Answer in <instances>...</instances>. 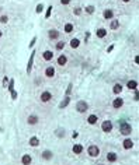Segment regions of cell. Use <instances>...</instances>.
Returning a JSON list of instances; mask_svg holds the SVG:
<instances>
[{
	"mask_svg": "<svg viewBox=\"0 0 139 165\" xmlns=\"http://www.w3.org/2000/svg\"><path fill=\"white\" fill-rule=\"evenodd\" d=\"M120 132L124 136H129L132 133V126L129 123H126V122H121L120 123Z\"/></svg>",
	"mask_w": 139,
	"mask_h": 165,
	"instance_id": "1",
	"label": "cell"
},
{
	"mask_svg": "<svg viewBox=\"0 0 139 165\" xmlns=\"http://www.w3.org/2000/svg\"><path fill=\"white\" fill-rule=\"evenodd\" d=\"M87 109H88V105H87L86 101H79V102L76 104V111H77V112L84 114V112H87Z\"/></svg>",
	"mask_w": 139,
	"mask_h": 165,
	"instance_id": "2",
	"label": "cell"
},
{
	"mask_svg": "<svg viewBox=\"0 0 139 165\" xmlns=\"http://www.w3.org/2000/svg\"><path fill=\"white\" fill-rule=\"evenodd\" d=\"M34 57H35V50H33L30 59H28V63H27V74L30 76L31 74V70H33V66H34Z\"/></svg>",
	"mask_w": 139,
	"mask_h": 165,
	"instance_id": "3",
	"label": "cell"
},
{
	"mask_svg": "<svg viewBox=\"0 0 139 165\" xmlns=\"http://www.w3.org/2000/svg\"><path fill=\"white\" fill-rule=\"evenodd\" d=\"M87 152H88L90 157H98L100 155V148L97 146H90L88 150H87Z\"/></svg>",
	"mask_w": 139,
	"mask_h": 165,
	"instance_id": "4",
	"label": "cell"
},
{
	"mask_svg": "<svg viewBox=\"0 0 139 165\" xmlns=\"http://www.w3.org/2000/svg\"><path fill=\"white\" fill-rule=\"evenodd\" d=\"M101 129H103V132L110 133L112 130V123H111L110 120H104V122L101 123Z\"/></svg>",
	"mask_w": 139,
	"mask_h": 165,
	"instance_id": "5",
	"label": "cell"
},
{
	"mask_svg": "<svg viewBox=\"0 0 139 165\" xmlns=\"http://www.w3.org/2000/svg\"><path fill=\"white\" fill-rule=\"evenodd\" d=\"M39 98H41L42 102H49L51 98H52V94H51L49 91H44V92L41 94V97H39Z\"/></svg>",
	"mask_w": 139,
	"mask_h": 165,
	"instance_id": "6",
	"label": "cell"
},
{
	"mask_svg": "<svg viewBox=\"0 0 139 165\" xmlns=\"http://www.w3.org/2000/svg\"><path fill=\"white\" fill-rule=\"evenodd\" d=\"M122 105H124V99L120 98V97H118V98H115L114 101H112V108H114V109H120Z\"/></svg>",
	"mask_w": 139,
	"mask_h": 165,
	"instance_id": "7",
	"label": "cell"
},
{
	"mask_svg": "<svg viewBox=\"0 0 139 165\" xmlns=\"http://www.w3.org/2000/svg\"><path fill=\"white\" fill-rule=\"evenodd\" d=\"M33 162V158H31V155H28V154H24L23 157H21V164L23 165H31Z\"/></svg>",
	"mask_w": 139,
	"mask_h": 165,
	"instance_id": "8",
	"label": "cell"
},
{
	"mask_svg": "<svg viewBox=\"0 0 139 165\" xmlns=\"http://www.w3.org/2000/svg\"><path fill=\"white\" fill-rule=\"evenodd\" d=\"M122 146H124V148L125 150H131L132 147H134V141H132L131 139H125L124 143H122Z\"/></svg>",
	"mask_w": 139,
	"mask_h": 165,
	"instance_id": "9",
	"label": "cell"
},
{
	"mask_svg": "<svg viewBox=\"0 0 139 165\" xmlns=\"http://www.w3.org/2000/svg\"><path fill=\"white\" fill-rule=\"evenodd\" d=\"M27 123H28V125H33V126L37 125V123H38V116L37 115H30L28 117H27Z\"/></svg>",
	"mask_w": 139,
	"mask_h": 165,
	"instance_id": "10",
	"label": "cell"
},
{
	"mask_svg": "<svg viewBox=\"0 0 139 165\" xmlns=\"http://www.w3.org/2000/svg\"><path fill=\"white\" fill-rule=\"evenodd\" d=\"M41 157H42L44 160H51V158L53 157V152L51 151V150H45V151L41 154Z\"/></svg>",
	"mask_w": 139,
	"mask_h": 165,
	"instance_id": "11",
	"label": "cell"
},
{
	"mask_svg": "<svg viewBox=\"0 0 139 165\" xmlns=\"http://www.w3.org/2000/svg\"><path fill=\"white\" fill-rule=\"evenodd\" d=\"M45 76L49 77V79H52L53 76H55V67H52V66L47 67V70H45Z\"/></svg>",
	"mask_w": 139,
	"mask_h": 165,
	"instance_id": "12",
	"label": "cell"
},
{
	"mask_svg": "<svg viewBox=\"0 0 139 165\" xmlns=\"http://www.w3.org/2000/svg\"><path fill=\"white\" fill-rule=\"evenodd\" d=\"M30 146H31V147H38V146H39V139H38L37 136H33V137L30 139Z\"/></svg>",
	"mask_w": 139,
	"mask_h": 165,
	"instance_id": "13",
	"label": "cell"
},
{
	"mask_svg": "<svg viewBox=\"0 0 139 165\" xmlns=\"http://www.w3.org/2000/svg\"><path fill=\"white\" fill-rule=\"evenodd\" d=\"M48 35H49L51 39H58L59 38V31L58 30H49L48 31Z\"/></svg>",
	"mask_w": 139,
	"mask_h": 165,
	"instance_id": "14",
	"label": "cell"
},
{
	"mask_svg": "<svg viewBox=\"0 0 139 165\" xmlns=\"http://www.w3.org/2000/svg\"><path fill=\"white\" fill-rule=\"evenodd\" d=\"M68 63V57L65 56V55H61L59 57H58V65L59 66H65Z\"/></svg>",
	"mask_w": 139,
	"mask_h": 165,
	"instance_id": "15",
	"label": "cell"
},
{
	"mask_svg": "<svg viewBox=\"0 0 139 165\" xmlns=\"http://www.w3.org/2000/svg\"><path fill=\"white\" fill-rule=\"evenodd\" d=\"M117 158H118V155L115 152H108L107 154V161H110V162H115Z\"/></svg>",
	"mask_w": 139,
	"mask_h": 165,
	"instance_id": "16",
	"label": "cell"
},
{
	"mask_svg": "<svg viewBox=\"0 0 139 165\" xmlns=\"http://www.w3.org/2000/svg\"><path fill=\"white\" fill-rule=\"evenodd\" d=\"M42 56H44V59H45V60H48V62H49V60H52L53 52H52V50H45Z\"/></svg>",
	"mask_w": 139,
	"mask_h": 165,
	"instance_id": "17",
	"label": "cell"
},
{
	"mask_svg": "<svg viewBox=\"0 0 139 165\" xmlns=\"http://www.w3.org/2000/svg\"><path fill=\"white\" fill-rule=\"evenodd\" d=\"M97 122H98L97 115H90L88 117H87V123H90V125H96Z\"/></svg>",
	"mask_w": 139,
	"mask_h": 165,
	"instance_id": "18",
	"label": "cell"
},
{
	"mask_svg": "<svg viewBox=\"0 0 139 165\" xmlns=\"http://www.w3.org/2000/svg\"><path fill=\"white\" fill-rule=\"evenodd\" d=\"M126 87H128L129 90H136V88H138V82L135 81V80H129V81L126 82Z\"/></svg>",
	"mask_w": 139,
	"mask_h": 165,
	"instance_id": "19",
	"label": "cell"
},
{
	"mask_svg": "<svg viewBox=\"0 0 139 165\" xmlns=\"http://www.w3.org/2000/svg\"><path fill=\"white\" fill-rule=\"evenodd\" d=\"M69 102H70V97H69V95H66V97H65V99H63V101H62V102L59 104V108L62 109V108L68 106V105H69Z\"/></svg>",
	"mask_w": 139,
	"mask_h": 165,
	"instance_id": "20",
	"label": "cell"
},
{
	"mask_svg": "<svg viewBox=\"0 0 139 165\" xmlns=\"http://www.w3.org/2000/svg\"><path fill=\"white\" fill-rule=\"evenodd\" d=\"M103 17H104L105 20H111L114 17V11L112 10H105L104 13H103Z\"/></svg>",
	"mask_w": 139,
	"mask_h": 165,
	"instance_id": "21",
	"label": "cell"
},
{
	"mask_svg": "<svg viewBox=\"0 0 139 165\" xmlns=\"http://www.w3.org/2000/svg\"><path fill=\"white\" fill-rule=\"evenodd\" d=\"M96 35H97L98 38H104L105 35H107V30H105V28H97Z\"/></svg>",
	"mask_w": 139,
	"mask_h": 165,
	"instance_id": "22",
	"label": "cell"
},
{
	"mask_svg": "<svg viewBox=\"0 0 139 165\" xmlns=\"http://www.w3.org/2000/svg\"><path fill=\"white\" fill-rule=\"evenodd\" d=\"M110 28H111V30H118V28H120V21H118V20H112L111 24H110Z\"/></svg>",
	"mask_w": 139,
	"mask_h": 165,
	"instance_id": "23",
	"label": "cell"
},
{
	"mask_svg": "<svg viewBox=\"0 0 139 165\" xmlns=\"http://www.w3.org/2000/svg\"><path fill=\"white\" fill-rule=\"evenodd\" d=\"M79 45H80V41H79L77 38H73V39L70 41V46H72L73 49H76V48H79Z\"/></svg>",
	"mask_w": 139,
	"mask_h": 165,
	"instance_id": "24",
	"label": "cell"
},
{
	"mask_svg": "<svg viewBox=\"0 0 139 165\" xmlns=\"http://www.w3.org/2000/svg\"><path fill=\"white\" fill-rule=\"evenodd\" d=\"M82 151H83V146H82V144L73 146V152H74V154H82Z\"/></svg>",
	"mask_w": 139,
	"mask_h": 165,
	"instance_id": "25",
	"label": "cell"
},
{
	"mask_svg": "<svg viewBox=\"0 0 139 165\" xmlns=\"http://www.w3.org/2000/svg\"><path fill=\"white\" fill-rule=\"evenodd\" d=\"M112 91H114V94H121L122 92V85L121 84H115L114 88H112Z\"/></svg>",
	"mask_w": 139,
	"mask_h": 165,
	"instance_id": "26",
	"label": "cell"
},
{
	"mask_svg": "<svg viewBox=\"0 0 139 165\" xmlns=\"http://www.w3.org/2000/svg\"><path fill=\"white\" fill-rule=\"evenodd\" d=\"M42 11H44V4H42V3L37 4V7H35V13H37V14H41Z\"/></svg>",
	"mask_w": 139,
	"mask_h": 165,
	"instance_id": "27",
	"label": "cell"
},
{
	"mask_svg": "<svg viewBox=\"0 0 139 165\" xmlns=\"http://www.w3.org/2000/svg\"><path fill=\"white\" fill-rule=\"evenodd\" d=\"M86 11H87V14H94V11H96V7L94 6H86Z\"/></svg>",
	"mask_w": 139,
	"mask_h": 165,
	"instance_id": "28",
	"label": "cell"
},
{
	"mask_svg": "<svg viewBox=\"0 0 139 165\" xmlns=\"http://www.w3.org/2000/svg\"><path fill=\"white\" fill-rule=\"evenodd\" d=\"M7 88H9V91L11 92V91H14V79H10L9 80V85H7Z\"/></svg>",
	"mask_w": 139,
	"mask_h": 165,
	"instance_id": "29",
	"label": "cell"
},
{
	"mask_svg": "<svg viewBox=\"0 0 139 165\" xmlns=\"http://www.w3.org/2000/svg\"><path fill=\"white\" fill-rule=\"evenodd\" d=\"M52 6H48V9H47V11H45V18H49L51 14H52Z\"/></svg>",
	"mask_w": 139,
	"mask_h": 165,
	"instance_id": "30",
	"label": "cell"
},
{
	"mask_svg": "<svg viewBox=\"0 0 139 165\" xmlns=\"http://www.w3.org/2000/svg\"><path fill=\"white\" fill-rule=\"evenodd\" d=\"M72 31H73V24H66V25H65V32H72Z\"/></svg>",
	"mask_w": 139,
	"mask_h": 165,
	"instance_id": "31",
	"label": "cell"
},
{
	"mask_svg": "<svg viewBox=\"0 0 139 165\" xmlns=\"http://www.w3.org/2000/svg\"><path fill=\"white\" fill-rule=\"evenodd\" d=\"M0 22H1V24H7V22H9V16H1L0 17Z\"/></svg>",
	"mask_w": 139,
	"mask_h": 165,
	"instance_id": "32",
	"label": "cell"
},
{
	"mask_svg": "<svg viewBox=\"0 0 139 165\" xmlns=\"http://www.w3.org/2000/svg\"><path fill=\"white\" fill-rule=\"evenodd\" d=\"M63 48H65V42H58L56 44V49L58 50H62Z\"/></svg>",
	"mask_w": 139,
	"mask_h": 165,
	"instance_id": "33",
	"label": "cell"
},
{
	"mask_svg": "<svg viewBox=\"0 0 139 165\" xmlns=\"http://www.w3.org/2000/svg\"><path fill=\"white\" fill-rule=\"evenodd\" d=\"M9 80H10V79H9L7 76L3 79V87H4V88H7V85H9Z\"/></svg>",
	"mask_w": 139,
	"mask_h": 165,
	"instance_id": "34",
	"label": "cell"
},
{
	"mask_svg": "<svg viewBox=\"0 0 139 165\" xmlns=\"http://www.w3.org/2000/svg\"><path fill=\"white\" fill-rule=\"evenodd\" d=\"M73 13H74V16H80V14H82V9H80V7H76V9L73 10Z\"/></svg>",
	"mask_w": 139,
	"mask_h": 165,
	"instance_id": "35",
	"label": "cell"
},
{
	"mask_svg": "<svg viewBox=\"0 0 139 165\" xmlns=\"http://www.w3.org/2000/svg\"><path fill=\"white\" fill-rule=\"evenodd\" d=\"M72 88H73V84L70 82L69 85H68V90H66V95H70V92H72Z\"/></svg>",
	"mask_w": 139,
	"mask_h": 165,
	"instance_id": "36",
	"label": "cell"
},
{
	"mask_svg": "<svg viewBox=\"0 0 139 165\" xmlns=\"http://www.w3.org/2000/svg\"><path fill=\"white\" fill-rule=\"evenodd\" d=\"M35 42H37V36H34V38L31 39V42H30V45H28V46H30V49H31V48L35 45Z\"/></svg>",
	"mask_w": 139,
	"mask_h": 165,
	"instance_id": "37",
	"label": "cell"
},
{
	"mask_svg": "<svg viewBox=\"0 0 139 165\" xmlns=\"http://www.w3.org/2000/svg\"><path fill=\"white\" fill-rule=\"evenodd\" d=\"M17 97H18L17 91H16V90H14V91H11V99L14 101V99H17Z\"/></svg>",
	"mask_w": 139,
	"mask_h": 165,
	"instance_id": "38",
	"label": "cell"
},
{
	"mask_svg": "<svg viewBox=\"0 0 139 165\" xmlns=\"http://www.w3.org/2000/svg\"><path fill=\"white\" fill-rule=\"evenodd\" d=\"M58 137H63V136H65V134H63V130H62V129H59V130H58Z\"/></svg>",
	"mask_w": 139,
	"mask_h": 165,
	"instance_id": "39",
	"label": "cell"
},
{
	"mask_svg": "<svg viewBox=\"0 0 139 165\" xmlns=\"http://www.w3.org/2000/svg\"><path fill=\"white\" fill-rule=\"evenodd\" d=\"M112 50H114V45H111V46L107 48V53H110V52H112Z\"/></svg>",
	"mask_w": 139,
	"mask_h": 165,
	"instance_id": "40",
	"label": "cell"
},
{
	"mask_svg": "<svg viewBox=\"0 0 139 165\" xmlns=\"http://www.w3.org/2000/svg\"><path fill=\"white\" fill-rule=\"evenodd\" d=\"M70 3V0H61V4H65V6H66V4H69Z\"/></svg>",
	"mask_w": 139,
	"mask_h": 165,
	"instance_id": "41",
	"label": "cell"
},
{
	"mask_svg": "<svg viewBox=\"0 0 139 165\" xmlns=\"http://www.w3.org/2000/svg\"><path fill=\"white\" fill-rule=\"evenodd\" d=\"M88 38H90V32L87 31V32H86V42H87V41H88Z\"/></svg>",
	"mask_w": 139,
	"mask_h": 165,
	"instance_id": "42",
	"label": "cell"
},
{
	"mask_svg": "<svg viewBox=\"0 0 139 165\" xmlns=\"http://www.w3.org/2000/svg\"><path fill=\"white\" fill-rule=\"evenodd\" d=\"M77 136H79V133H77V132H73V139H76Z\"/></svg>",
	"mask_w": 139,
	"mask_h": 165,
	"instance_id": "43",
	"label": "cell"
},
{
	"mask_svg": "<svg viewBox=\"0 0 139 165\" xmlns=\"http://www.w3.org/2000/svg\"><path fill=\"white\" fill-rule=\"evenodd\" d=\"M122 1H124V3H129L131 0H122Z\"/></svg>",
	"mask_w": 139,
	"mask_h": 165,
	"instance_id": "44",
	"label": "cell"
},
{
	"mask_svg": "<svg viewBox=\"0 0 139 165\" xmlns=\"http://www.w3.org/2000/svg\"><path fill=\"white\" fill-rule=\"evenodd\" d=\"M1 35H3V32H1V31H0V38H1Z\"/></svg>",
	"mask_w": 139,
	"mask_h": 165,
	"instance_id": "45",
	"label": "cell"
},
{
	"mask_svg": "<svg viewBox=\"0 0 139 165\" xmlns=\"http://www.w3.org/2000/svg\"><path fill=\"white\" fill-rule=\"evenodd\" d=\"M100 165H103V164H100Z\"/></svg>",
	"mask_w": 139,
	"mask_h": 165,
	"instance_id": "46",
	"label": "cell"
}]
</instances>
